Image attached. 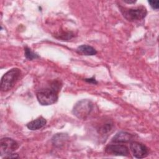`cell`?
Here are the masks:
<instances>
[{"mask_svg":"<svg viewBox=\"0 0 159 159\" xmlns=\"http://www.w3.org/2000/svg\"><path fill=\"white\" fill-rule=\"evenodd\" d=\"M93 107V104L91 101L82 99L75 104L72 112L77 118L84 120L90 115Z\"/></svg>","mask_w":159,"mask_h":159,"instance_id":"cell-3","label":"cell"},{"mask_svg":"<svg viewBox=\"0 0 159 159\" xmlns=\"http://www.w3.org/2000/svg\"><path fill=\"white\" fill-rule=\"evenodd\" d=\"M105 151L109 155H112L116 156H125L129 155V148L124 145L121 144H111L108 145Z\"/></svg>","mask_w":159,"mask_h":159,"instance_id":"cell-7","label":"cell"},{"mask_svg":"<svg viewBox=\"0 0 159 159\" xmlns=\"http://www.w3.org/2000/svg\"><path fill=\"white\" fill-rule=\"evenodd\" d=\"M19 147V143L14 140L8 137L2 138L0 140L1 156H6L9 154L13 153V152H15Z\"/></svg>","mask_w":159,"mask_h":159,"instance_id":"cell-5","label":"cell"},{"mask_svg":"<svg viewBox=\"0 0 159 159\" xmlns=\"http://www.w3.org/2000/svg\"><path fill=\"white\" fill-rule=\"evenodd\" d=\"M36 96L39 102L42 106H48L55 103L58 98L57 85L39 90Z\"/></svg>","mask_w":159,"mask_h":159,"instance_id":"cell-1","label":"cell"},{"mask_svg":"<svg viewBox=\"0 0 159 159\" xmlns=\"http://www.w3.org/2000/svg\"><path fill=\"white\" fill-rule=\"evenodd\" d=\"M134 135L126 132H119L117 133L112 139V142L115 143H126L131 141Z\"/></svg>","mask_w":159,"mask_h":159,"instance_id":"cell-8","label":"cell"},{"mask_svg":"<svg viewBox=\"0 0 159 159\" xmlns=\"http://www.w3.org/2000/svg\"><path fill=\"white\" fill-rule=\"evenodd\" d=\"M21 71L19 68H14L7 71L1 78V89L6 92L11 89L19 80Z\"/></svg>","mask_w":159,"mask_h":159,"instance_id":"cell-2","label":"cell"},{"mask_svg":"<svg viewBox=\"0 0 159 159\" xmlns=\"http://www.w3.org/2000/svg\"><path fill=\"white\" fill-rule=\"evenodd\" d=\"M120 11L124 18L130 22L142 20L145 17L147 14L146 8L142 6L129 9L120 6Z\"/></svg>","mask_w":159,"mask_h":159,"instance_id":"cell-4","label":"cell"},{"mask_svg":"<svg viewBox=\"0 0 159 159\" xmlns=\"http://www.w3.org/2000/svg\"><path fill=\"white\" fill-rule=\"evenodd\" d=\"M78 53L86 55V56H92L97 53L96 50L93 47L88 45H81L77 48Z\"/></svg>","mask_w":159,"mask_h":159,"instance_id":"cell-10","label":"cell"},{"mask_svg":"<svg viewBox=\"0 0 159 159\" xmlns=\"http://www.w3.org/2000/svg\"><path fill=\"white\" fill-rule=\"evenodd\" d=\"M24 55L25 58L29 60H32L34 59L39 58V56L37 53H34L33 51L31 50L30 48L27 47L24 48Z\"/></svg>","mask_w":159,"mask_h":159,"instance_id":"cell-11","label":"cell"},{"mask_svg":"<svg viewBox=\"0 0 159 159\" xmlns=\"http://www.w3.org/2000/svg\"><path fill=\"white\" fill-rule=\"evenodd\" d=\"M130 150L134 157L137 158H143L148 155V148L143 144L133 141L130 143Z\"/></svg>","mask_w":159,"mask_h":159,"instance_id":"cell-6","label":"cell"},{"mask_svg":"<svg viewBox=\"0 0 159 159\" xmlns=\"http://www.w3.org/2000/svg\"><path fill=\"white\" fill-rule=\"evenodd\" d=\"M47 120L45 118L40 116L35 120H33L27 124V127L31 130H39L45 125Z\"/></svg>","mask_w":159,"mask_h":159,"instance_id":"cell-9","label":"cell"},{"mask_svg":"<svg viewBox=\"0 0 159 159\" xmlns=\"http://www.w3.org/2000/svg\"><path fill=\"white\" fill-rule=\"evenodd\" d=\"M148 2L153 9L158 10L159 8V1H148Z\"/></svg>","mask_w":159,"mask_h":159,"instance_id":"cell-13","label":"cell"},{"mask_svg":"<svg viewBox=\"0 0 159 159\" xmlns=\"http://www.w3.org/2000/svg\"><path fill=\"white\" fill-rule=\"evenodd\" d=\"M112 127H113V125L112 123H110V122L106 123L99 128V132L101 134H106L109 132H110L112 130Z\"/></svg>","mask_w":159,"mask_h":159,"instance_id":"cell-12","label":"cell"},{"mask_svg":"<svg viewBox=\"0 0 159 159\" xmlns=\"http://www.w3.org/2000/svg\"><path fill=\"white\" fill-rule=\"evenodd\" d=\"M19 157V156H18V155L17 154V153H11V154H9V155H6V156H5L4 157V158H18Z\"/></svg>","mask_w":159,"mask_h":159,"instance_id":"cell-14","label":"cell"},{"mask_svg":"<svg viewBox=\"0 0 159 159\" xmlns=\"http://www.w3.org/2000/svg\"><path fill=\"white\" fill-rule=\"evenodd\" d=\"M125 2L128 3V4H132V3H135L136 2V1H124Z\"/></svg>","mask_w":159,"mask_h":159,"instance_id":"cell-16","label":"cell"},{"mask_svg":"<svg viewBox=\"0 0 159 159\" xmlns=\"http://www.w3.org/2000/svg\"><path fill=\"white\" fill-rule=\"evenodd\" d=\"M85 81L88 82V83H93V84H96L98 83L94 78H89V79H85Z\"/></svg>","mask_w":159,"mask_h":159,"instance_id":"cell-15","label":"cell"}]
</instances>
